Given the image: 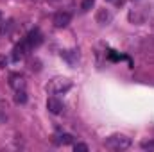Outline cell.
I'll return each mask as SVG.
<instances>
[{"label": "cell", "instance_id": "6da1fadb", "mask_svg": "<svg viewBox=\"0 0 154 152\" xmlns=\"http://www.w3.org/2000/svg\"><path fill=\"white\" fill-rule=\"evenodd\" d=\"M72 88V81L66 79V77H54L52 81H48L47 84V91L52 93V95H59V93H65Z\"/></svg>", "mask_w": 154, "mask_h": 152}, {"label": "cell", "instance_id": "7a4b0ae2", "mask_svg": "<svg viewBox=\"0 0 154 152\" xmlns=\"http://www.w3.org/2000/svg\"><path fill=\"white\" fill-rule=\"evenodd\" d=\"M106 147L111 149V150H125L131 147V138L124 136V134H115V136H109L106 140Z\"/></svg>", "mask_w": 154, "mask_h": 152}, {"label": "cell", "instance_id": "3957f363", "mask_svg": "<svg viewBox=\"0 0 154 152\" xmlns=\"http://www.w3.org/2000/svg\"><path fill=\"white\" fill-rule=\"evenodd\" d=\"M70 22H72V14L66 13V11H59V13H56L54 18H52V23H54V27H57V29L66 27Z\"/></svg>", "mask_w": 154, "mask_h": 152}, {"label": "cell", "instance_id": "277c9868", "mask_svg": "<svg viewBox=\"0 0 154 152\" xmlns=\"http://www.w3.org/2000/svg\"><path fill=\"white\" fill-rule=\"evenodd\" d=\"M29 50H32V48H31V45L23 39V41L18 43V45L14 47V50H13V61H20L22 57H25Z\"/></svg>", "mask_w": 154, "mask_h": 152}, {"label": "cell", "instance_id": "5b68a950", "mask_svg": "<svg viewBox=\"0 0 154 152\" xmlns=\"http://www.w3.org/2000/svg\"><path fill=\"white\" fill-rule=\"evenodd\" d=\"M9 86L18 91V90H25V77L22 74H11L9 75Z\"/></svg>", "mask_w": 154, "mask_h": 152}, {"label": "cell", "instance_id": "8992f818", "mask_svg": "<svg viewBox=\"0 0 154 152\" xmlns=\"http://www.w3.org/2000/svg\"><path fill=\"white\" fill-rule=\"evenodd\" d=\"M47 108H48V111L52 114H59L63 111V102H61L59 99H56V97H50V99L47 100Z\"/></svg>", "mask_w": 154, "mask_h": 152}, {"label": "cell", "instance_id": "52a82bcc", "mask_svg": "<svg viewBox=\"0 0 154 152\" xmlns=\"http://www.w3.org/2000/svg\"><path fill=\"white\" fill-rule=\"evenodd\" d=\"M25 41L31 45V48H34V47H38L39 43L43 41V38H41V32H39L38 29H34V31H31L29 34H27V38H25Z\"/></svg>", "mask_w": 154, "mask_h": 152}, {"label": "cell", "instance_id": "ba28073f", "mask_svg": "<svg viewBox=\"0 0 154 152\" xmlns=\"http://www.w3.org/2000/svg\"><path fill=\"white\" fill-rule=\"evenodd\" d=\"M95 20L100 23V25H106L109 20H111V13L108 11V9H99V13H97V16H95Z\"/></svg>", "mask_w": 154, "mask_h": 152}, {"label": "cell", "instance_id": "9c48e42d", "mask_svg": "<svg viewBox=\"0 0 154 152\" xmlns=\"http://www.w3.org/2000/svg\"><path fill=\"white\" fill-rule=\"evenodd\" d=\"M7 109H9V102L7 100H0V123H5V120H7Z\"/></svg>", "mask_w": 154, "mask_h": 152}, {"label": "cell", "instance_id": "30bf717a", "mask_svg": "<svg viewBox=\"0 0 154 152\" xmlns=\"http://www.w3.org/2000/svg\"><path fill=\"white\" fill-rule=\"evenodd\" d=\"M14 102H16V104H25V102H27V93H25V90H18V91H16Z\"/></svg>", "mask_w": 154, "mask_h": 152}, {"label": "cell", "instance_id": "8fae6325", "mask_svg": "<svg viewBox=\"0 0 154 152\" xmlns=\"http://www.w3.org/2000/svg\"><path fill=\"white\" fill-rule=\"evenodd\" d=\"M74 141V136L72 134H61L59 136V143H63V145H70Z\"/></svg>", "mask_w": 154, "mask_h": 152}, {"label": "cell", "instance_id": "7c38bea8", "mask_svg": "<svg viewBox=\"0 0 154 152\" xmlns=\"http://www.w3.org/2000/svg\"><path fill=\"white\" fill-rule=\"evenodd\" d=\"M9 29H11V22H0V36L9 32Z\"/></svg>", "mask_w": 154, "mask_h": 152}, {"label": "cell", "instance_id": "4fadbf2b", "mask_svg": "<svg viewBox=\"0 0 154 152\" xmlns=\"http://www.w3.org/2000/svg\"><path fill=\"white\" fill-rule=\"evenodd\" d=\"M93 4H95V0H84L81 7H82V11H90V9L93 7Z\"/></svg>", "mask_w": 154, "mask_h": 152}, {"label": "cell", "instance_id": "5bb4252c", "mask_svg": "<svg viewBox=\"0 0 154 152\" xmlns=\"http://www.w3.org/2000/svg\"><path fill=\"white\" fill-rule=\"evenodd\" d=\"M74 150H79V152H88V145H84V143H75L74 145Z\"/></svg>", "mask_w": 154, "mask_h": 152}, {"label": "cell", "instance_id": "9a60e30c", "mask_svg": "<svg viewBox=\"0 0 154 152\" xmlns=\"http://www.w3.org/2000/svg\"><path fill=\"white\" fill-rule=\"evenodd\" d=\"M142 149H145V150H147V149H149V150H154V141H143V143H142Z\"/></svg>", "mask_w": 154, "mask_h": 152}, {"label": "cell", "instance_id": "2e32d148", "mask_svg": "<svg viewBox=\"0 0 154 152\" xmlns=\"http://www.w3.org/2000/svg\"><path fill=\"white\" fill-rule=\"evenodd\" d=\"M7 65V57L5 56H0V68H4Z\"/></svg>", "mask_w": 154, "mask_h": 152}, {"label": "cell", "instance_id": "e0dca14e", "mask_svg": "<svg viewBox=\"0 0 154 152\" xmlns=\"http://www.w3.org/2000/svg\"><path fill=\"white\" fill-rule=\"evenodd\" d=\"M0 18H2V14H0Z\"/></svg>", "mask_w": 154, "mask_h": 152}]
</instances>
